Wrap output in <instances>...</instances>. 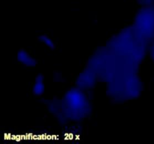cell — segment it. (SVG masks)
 <instances>
[]
</instances>
